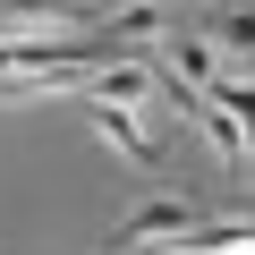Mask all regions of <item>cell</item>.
Masks as SVG:
<instances>
[{"mask_svg": "<svg viewBox=\"0 0 255 255\" xmlns=\"http://www.w3.org/2000/svg\"><path fill=\"white\" fill-rule=\"evenodd\" d=\"M204 255H255V221H221V230H196Z\"/></svg>", "mask_w": 255, "mask_h": 255, "instance_id": "cell-8", "label": "cell"}, {"mask_svg": "<svg viewBox=\"0 0 255 255\" xmlns=\"http://www.w3.org/2000/svg\"><path fill=\"white\" fill-rule=\"evenodd\" d=\"M102 34L111 43H162L170 34V0H119V9H102Z\"/></svg>", "mask_w": 255, "mask_h": 255, "instance_id": "cell-6", "label": "cell"}, {"mask_svg": "<svg viewBox=\"0 0 255 255\" xmlns=\"http://www.w3.org/2000/svg\"><path fill=\"white\" fill-rule=\"evenodd\" d=\"M162 255H204V247H196V238H187V247H162Z\"/></svg>", "mask_w": 255, "mask_h": 255, "instance_id": "cell-10", "label": "cell"}, {"mask_svg": "<svg viewBox=\"0 0 255 255\" xmlns=\"http://www.w3.org/2000/svg\"><path fill=\"white\" fill-rule=\"evenodd\" d=\"M187 238H196V204L187 196H145L111 230V247H136V255H162V247H187Z\"/></svg>", "mask_w": 255, "mask_h": 255, "instance_id": "cell-1", "label": "cell"}, {"mask_svg": "<svg viewBox=\"0 0 255 255\" xmlns=\"http://www.w3.org/2000/svg\"><path fill=\"white\" fill-rule=\"evenodd\" d=\"M162 77H179V85L213 94V85H221L230 68H221V43H213V34H179V43H170V68H162Z\"/></svg>", "mask_w": 255, "mask_h": 255, "instance_id": "cell-5", "label": "cell"}, {"mask_svg": "<svg viewBox=\"0 0 255 255\" xmlns=\"http://www.w3.org/2000/svg\"><path fill=\"white\" fill-rule=\"evenodd\" d=\"M204 102H213V111H230V119L247 128V136H255V77H238V68H230V77H221Z\"/></svg>", "mask_w": 255, "mask_h": 255, "instance_id": "cell-7", "label": "cell"}, {"mask_svg": "<svg viewBox=\"0 0 255 255\" xmlns=\"http://www.w3.org/2000/svg\"><path fill=\"white\" fill-rule=\"evenodd\" d=\"M213 43H221V51H255V9H230Z\"/></svg>", "mask_w": 255, "mask_h": 255, "instance_id": "cell-9", "label": "cell"}, {"mask_svg": "<svg viewBox=\"0 0 255 255\" xmlns=\"http://www.w3.org/2000/svg\"><path fill=\"white\" fill-rule=\"evenodd\" d=\"M0 34H34V43H85L94 9L85 0H0Z\"/></svg>", "mask_w": 255, "mask_h": 255, "instance_id": "cell-2", "label": "cell"}, {"mask_svg": "<svg viewBox=\"0 0 255 255\" xmlns=\"http://www.w3.org/2000/svg\"><path fill=\"white\" fill-rule=\"evenodd\" d=\"M85 119H94V136L128 162V170H162V136H153V128H145V111H102V102H85Z\"/></svg>", "mask_w": 255, "mask_h": 255, "instance_id": "cell-3", "label": "cell"}, {"mask_svg": "<svg viewBox=\"0 0 255 255\" xmlns=\"http://www.w3.org/2000/svg\"><path fill=\"white\" fill-rule=\"evenodd\" d=\"M153 94H162V77H153L145 60H102L94 85H85L77 102H102V111H153Z\"/></svg>", "mask_w": 255, "mask_h": 255, "instance_id": "cell-4", "label": "cell"}]
</instances>
